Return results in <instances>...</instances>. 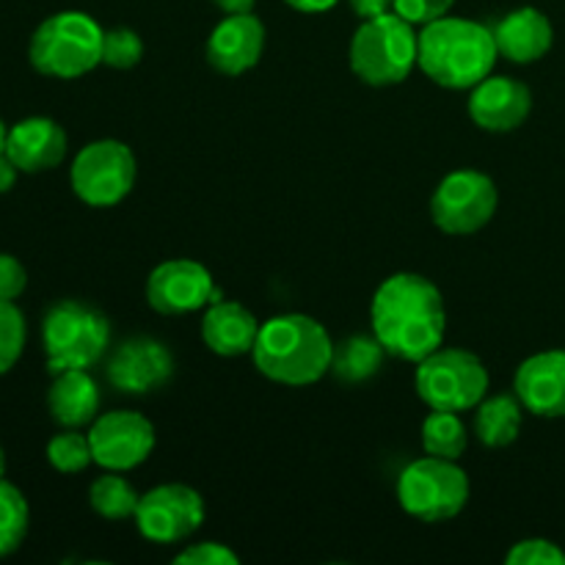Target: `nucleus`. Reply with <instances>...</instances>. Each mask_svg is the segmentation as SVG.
I'll return each mask as SVG.
<instances>
[{"instance_id":"26","label":"nucleus","mask_w":565,"mask_h":565,"mask_svg":"<svg viewBox=\"0 0 565 565\" xmlns=\"http://www.w3.org/2000/svg\"><path fill=\"white\" fill-rule=\"evenodd\" d=\"M31 524V511L14 483L0 478V557L14 555L22 546Z\"/></svg>"},{"instance_id":"38","label":"nucleus","mask_w":565,"mask_h":565,"mask_svg":"<svg viewBox=\"0 0 565 565\" xmlns=\"http://www.w3.org/2000/svg\"><path fill=\"white\" fill-rule=\"evenodd\" d=\"M6 136H9V127H6L3 119H0V152L6 149Z\"/></svg>"},{"instance_id":"1","label":"nucleus","mask_w":565,"mask_h":565,"mask_svg":"<svg viewBox=\"0 0 565 565\" xmlns=\"http://www.w3.org/2000/svg\"><path fill=\"white\" fill-rule=\"evenodd\" d=\"M370 318L386 353L403 362H423L445 342V298L434 281L419 274H395L381 281Z\"/></svg>"},{"instance_id":"35","label":"nucleus","mask_w":565,"mask_h":565,"mask_svg":"<svg viewBox=\"0 0 565 565\" xmlns=\"http://www.w3.org/2000/svg\"><path fill=\"white\" fill-rule=\"evenodd\" d=\"M287 6H292L296 11H303V14H320V11L334 9L340 0H285Z\"/></svg>"},{"instance_id":"34","label":"nucleus","mask_w":565,"mask_h":565,"mask_svg":"<svg viewBox=\"0 0 565 565\" xmlns=\"http://www.w3.org/2000/svg\"><path fill=\"white\" fill-rule=\"evenodd\" d=\"M353 9V14L362 17V20H373V17H384L390 11H395V0H348Z\"/></svg>"},{"instance_id":"9","label":"nucleus","mask_w":565,"mask_h":565,"mask_svg":"<svg viewBox=\"0 0 565 565\" xmlns=\"http://www.w3.org/2000/svg\"><path fill=\"white\" fill-rule=\"evenodd\" d=\"M70 182L75 196L92 207L119 204L136 185V154L116 138H99L77 152Z\"/></svg>"},{"instance_id":"15","label":"nucleus","mask_w":565,"mask_h":565,"mask_svg":"<svg viewBox=\"0 0 565 565\" xmlns=\"http://www.w3.org/2000/svg\"><path fill=\"white\" fill-rule=\"evenodd\" d=\"M533 110V94L522 81L508 75H489L472 88L469 116L478 127L491 132H511Z\"/></svg>"},{"instance_id":"18","label":"nucleus","mask_w":565,"mask_h":565,"mask_svg":"<svg viewBox=\"0 0 565 565\" xmlns=\"http://www.w3.org/2000/svg\"><path fill=\"white\" fill-rule=\"evenodd\" d=\"M3 152L25 174L50 171L64 160L66 132L55 119L31 116V119H22L11 127Z\"/></svg>"},{"instance_id":"20","label":"nucleus","mask_w":565,"mask_h":565,"mask_svg":"<svg viewBox=\"0 0 565 565\" xmlns=\"http://www.w3.org/2000/svg\"><path fill=\"white\" fill-rule=\"evenodd\" d=\"M259 323L246 307L215 298L202 320V340L218 356H243L254 351Z\"/></svg>"},{"instance_id":"29","label":"nucleus","mask_w":565,"mask_h":565,"mask_svg":"<svg viewBox=\"0 0 565 565\" xmlns=\"http://www.w3.org/2000/svg\"><path fill=\"white\" fill-rule=\"evenodd\" d=\"M143 42L136 31L130 28H114L105 31L103 39V64L114 66V70H130L141 61Z\"/></svg>"},{"instance_id":"28","label":"nucleus","mask_w":565,"mask_h":565,"mask_svg":"<svg viewBox=\"0 0 565 565\" xmlns=\"http://www.w3.org/2000/svg\"><path fill=\"white\" fill-rule=\"evenodd\" d=\"M25 348V318L14 301H0V375L9 373Z\"/></svg>"},{"instance_id":"17","label":"nucleus","mask_w":565,"mask_h":565,"mask_svg":"<svg viewBox=\"0 0 565 565\" xmlns=\"http://www.w3.org/2000/svg\"><path fill=\"white\" fill-rule=\"evenodd\" d=\"M263 50L265 25L252 11L248 14H226L207 39V61L221 75L248 72L263 58Z\"/></svg>"},{"instance_id":"19","label":"nucleus","mask_w":565,"mask_h":565,"mask_svg":"<svg viewBox=\"0 0 565 565\" xmlns=\"http://www.w3.org/2000/svg\"><path fill=\"white\" fill-rule=\"evenodd\" d=\"M494 42L500 55H505L513 64H533L552 50L555 28L544 11L524 6V9L511 11L497 22Z\"/></svg>"},{"instance_id":"8","label":"nucleus","mask_w":565,"mask_h":565,"mask_svg":"<svg viewBox=\"0 0 565 565\" xmlns=\"http://www.w3.org/2000/svg\"><path fill=\"white\" fill-rule=\"evenodd\" d=\"M489 392V370L475 353L439 348L417 362V395L436 412L478 408Z\"/></svg>"},{"instance_id":"37","label":"nucleus","mask_w":565,"mask_h":565,"mask_svg":"<svg viewBox=\"0 0 565 565\" xmlns=\"http://www.w3.org/2000/svg\"><path fill=\"white\" fill-rule=\"evenodd\" d=\"M215 6H218L224 14H248V11H254V3L257 0H213Z\"/></svg>"},{"instance_id":"6","label":"nucleus","mask_w":565,"mask_h":565,"mask_svg":"<svg viewBox=\"0 0 565 565\" xmlns=\"http://www.w3.org/2000/svg\"><path fill=\"white\" fill-rule=\"evenodd\" d=\"M417 66V33L397 11L364 20L351 39V70L367 86H395Z\"/></svg>"},{"instance_id":"32","label":"nucleus","mask_w":565,"mask_h":565,"mask_svg":"<svg viewBox=\"0 0 565 565\" xmlns=\"http://www.w3.org/2000/svg\"><path fill=\"white\" fill-rule=\"evenodd\" d=\"M452 3L456 0H395V11L412 25H428V22L447 17Z\"/></svg>"},{"instance_id":"24","label":"nucleus","mask_w":565,"mask_h":565,"mask_svg":"<svg viewBox=\"0 0 565 565\" xmlns=\"http://www.w3.org/2000/svg\"><path fill=\"white\" fill-rule=\"evenodd\" d=\"M138 491L132 489L130 480L121 478V472H108L97 478L88 489V502L94 511L108 522H125L132 519L138 511Z\"/></svg>"},{"instance_id":"33","label":"nucleus","mask_w":565,"mask_h":565,"mask_svg":"<svg viewBox=\"0 0 565 565\" xmlns=\"http://www.w3.org/2000/svg\"><path fill=\"white\" fill-rule=\"evenodd\" d=\"M25 285L28 274L20 259L0 252V301H17L25 292Z\"/></svg>"},{"instance_id":"7","label":"nucleus","mask_w":565,"mask_h":565,"mask_svg":"<svg viewBox=\"0 0 565 565\" xmlns=\"http://www.w3.org/2000/svg\"><path fill=\"white\" fill-rule=\"evenodd\" d=\"M397 500L403 511L419 522H447L467 505L469 478L456 461L436 456L419 458L401 472Z\"/></svg>"},{"instance_id":"22","label":"nucleus","mask_w":565,"mask_h":565,"mask_svg":"<svg viewBox=\"0 0 565 565\" xmlns=\"http://www.w3.org/2000/svg\"><path fill=\"white\" fill-rule=\"evenodd\" d=\"M522 401L511 395H497L489 401L478 403L475 414V434L486 447H508L516 441L522 430Z\"/></svg>"},{"instance_id":"16","label":"nucleus","mask_w":565,"mask_h":565,"mask_svg":"<svg viewBox=\"0 0 565 565\" xmlns=\"http://www.w3.org/2000/svg\"><path fill=\"white\" fill-rule=\"evenodd\" d=\"M513 390L535 417H565V351H544L524 359L513 379Z\"/></svg>"},{"instance_id":"30","label":"nucleus","mask_w":565,"mask_h":565,"mask_svg":"<svg viewBox=\"0 0 565 565\" xmlns=\"http://www.w3.org/2000/svg\"><path fill=\"white\" fill-rule=\"evenodd\" d=\"M508 565H565V552L546 539L519 541L505 557Z\"/></svg>"},{"instance_id":"21","label":"nucleus","mask_w":565,"mask_h":565,"mask_svg":"<svg viewBox=\"0 0 565 565\" xmlns=\"http://www.w3.org/2000/svg\"><path fill=\"white\" fill-rule=\"evenodd\" d=\"M50 417L61 428H83L94 423L99 412V390L88 370H64L55 373L53 386L47 392Z\"/></svg>"},{"instance_id":"27","label":"nucleus","mask_w":565,"mask_h":565,"mask_svg":"<svg viewBox=\"0 0 565 565\" xmlns=\"http://www.w3.org/2000/svg\"><path fill=\"white\" fill-rule=\"evenodd\" d=\"M47 461H50V467L58 469V472H64V475L83 472V469L94 461L88 434L83 436V434H77L75 428H66L64 434L53 436V439L47 441Z\"/></svg>"},{"instance_id":"31","label":"nucleus","mask_w":565,"mask_h":565,"mask_svg":"<svg viewBox=\"0 0 565 565\" xmlns=\"http://www.w3.org/2000/svg\"><path fill=\"white\" fill-rule=\"evenodd\" d=\"M174 561L182 565H237L241 557L230 546L215 544V541H202V544H193L185 552H180Z\"/></svg>"},{"instance_id":"11","label":"nucleus","mask_w":565,"mask_h":565,"mask_svg":"<svg viewBox=\"0 0 565 565\" xmlns=\"http://www.w3.org/2000/svg\"><path fill=\"white\" fill-rule=\"evenodd\" d=\"M136 524L152 544H180L204 522V500L196 489L163 483L138 500Z\"/></svg>"},{"instance_id":"14","label":"nucleus","mask_w":565,"mask_h":565,"mask_svg":"<svg viewBox=\"0 0 565 565\" xmlns=\"http://www.w3.org/2000/svg\"><path fill=\"white\" fill-rule=\"evenodd\" d=\"M110 386L121 395H149L169 384L174 375V356L169 348L152 337H130L108 359Z\"/></svg>"},{"instance_id":"5","label":"nucleus","mask_w":565,"mask_h":565,"mask_svg":"<svg viewBox=\"0 0 565 565\" xmlns=\"http://www.w3.org/2000/svg\"><path fill=\"white\" fill-rule=\"evenodd\" d=\"M110 323L97 307L86 301H58L42 320V345L50 373L88 370L105 356Z\"/></svg>"},{"instance_id":"23","label":"nucleus","mask_w":565,"mask_h":565,"mask_svg":"<svg viewBox=\"0 0 565 565\" xmlns=\"http://www.w3.org/2000/svg\"><path fill=\"white\" fill-rule=\"evenodd\" d=\"M386 356V348L381 345L379 337H351L334 348V359H331V373L345 384H362V381L373 379L381 370Z\"/></svg>"},{"instance_id":"25","label":"nucleus","mask_w":565,"mask_h":565,"mask_svg":"<svg viewBox=\"0 0 565 565\" xmlns=\"http://www.w3.org/2000/svg\"><path fill=\"white\" fill-rule=\"evenodd\" d=\"M423 447L428 456L458 461L467 450V428L458 412H430L423 425Z\"/></svg>"},{"instance_id":"13","label":"nucleus","mask_w":565,"mask_h":565,"mask_svg":"<svg viewBox=\"0 0 565 565\" xmlns=\"http://www.w3.org/2000/svg\"><path fill=\"white\" fill-rule=\"evenodd\" d=\"M221 298L213 276L193 259L160 263L147 279V303L160 315H188Z\"/></svg>"},{"instance_id":"12","label":"nucleus","mask_w":565,"mask_h":565,"mask_svg":"<svg viewBox=\"0 0 565 565\" xmlns=\"http://www.w3.org/2000/svg\"><path fill=\"white\" fill-rule=\"evenodd\" d=\"M88 441L94 463L108 472H127L152 456L154 425L138 412H108L94 419Z\"/></svg>"},{"instance_id":"36","label":"nucleus","mask_w":565,"mask_h":565,"mask_svg":"<svg viewBox=\"0 0 565 565\" xmlns=\"http://www.w3.org/2000/svg\"><path fill=\"white\" fill-rule=\"evenodd\" d=\"M17 174H20V169L11 163L9 154L0 152V193H6V191H11V188H14Z\"/></svg>"},{"instance_id":"10","label":"nucleus","mask_w":565,"mask_h":565,"mask_svg":"<svg viewBox=\"0 0 565 565\" xmlns=\"http://www.w3.org/2000/svg\"><path fill=\"white\" fill-rule=\"evenodd\" d=\"M497 202L500 193L489 174L458 169L436 185L430 199V218L447 235H472L494 218Z\"/></svg>"},{"instance_id":"4","label":"nucleus","mask_w":565,"mask_h":565,"mask_svg":"<svg viewBox=\"0 0 565 565\" xmlns=\"http://www.w3.org/2000/svg\"><path fill=\"white\" fill-rule=\"evenodd\" d=\"M105 31L83 11H58L33 31L28 58L47 77L72 81L103 64Z\"/></svg>"},{"instance_id":"39","label":"nucleus","mask_w":565,"mask_h":565,"mask_svg":"<svg viewBox=\"0 0 565 565\" xmlns=\"http://www.w3.org/2000/svg\"><path fill=\"white\" fill-rule=\"evenodd\" d=\"M6 475V456H3V447H0V478Z\"/></svg>"},{"instance_id":"2","label":"nucleus","mask_w":565,"mask_h":565,"mask_svg":"<svg viewBox=\"0 0 565 565\" xmlns=\"http://www.w3.org/2000/svg\"><path fill=\"white\" fill-rule=\"evenodd\" d=\"M252 356L265 379L287 386H309L331 370L334 342L309 315H276L259 326Z\"/></svg>"},{"instance_id":"3","label":"nucleus","mask_w":565,"mask_h":565,"mask_svg":"<svg viewBox=\"0 0 565 565\" xmlns=\"http://www.w3.org/2000/svg\"><path fill=\"white\" fill-rule=\"evenodd\" d=\"M497 55L494 31L461 17L428 22L417 36L419 70L445 88H475L491 75Z\"/></svg>"}]
</instances>
